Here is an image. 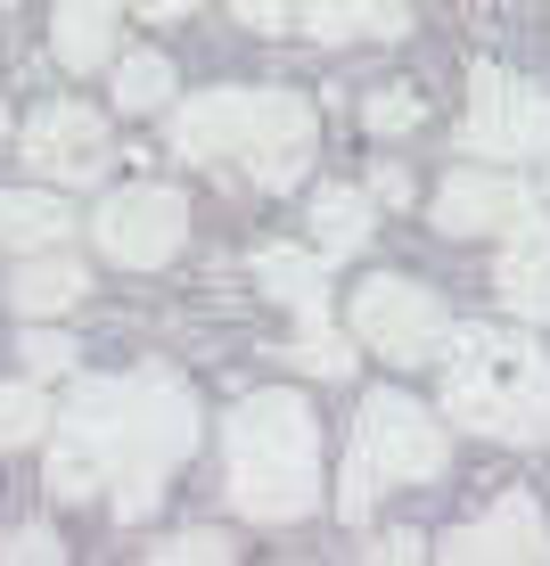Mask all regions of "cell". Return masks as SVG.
I'll list each match as a JSON object with an SVG mask.
<instances>
[{
	"label": "cell",
	"instance_id": "cell-1",
	"mask_svg": "<svg viewBox=\"0 0 550 566\" xmlns=\"http://www.w3.org/2000/svg\"><path fill=\"white\" fill-rule=\"evenodd\" d=\"M198 443V402L189 386H173L165 369L141 378H91L58 419V452H50V493L58 501H91L100 484H115V517H148L165 493V468L189 460Z\"/></svg>",
	"mask_w": 550,
	"mask_h": 566
},
{
	"label": "cell",
	"instance_id": "cell-2",
	"mask_svg": "<svg viewBox=\"0 0 550 566\" xmlns=\"http://www.w3.org/2000/svg\"><path fill=\"white\" fill-rule=\"evenodd\" d=\"M230 443V501L255 525H288L321 510V419L297 395H247L222 427Z\"/></svg>",
	"mask_w": 550,
	"mask_h": 566
},
{
	"label": "cell",
	"instance_id": "cell-3",
	"mask_svg": "<svg viewBox=\"0 0 550 566\" xmlns=\"http://www.w3.org/2000/svg\"><path fill=\"white\" fill-rule=\"evenodd\" d=\"M444 411L494 443H535L550 419V354L535 337H518V328H452Z\"/></svg>",
	"mask_w": 550,
	"mask_h": 566
},
{
	"label": "cell",
	"instance_id": "cell-4",
	"mask_svg": "<svg viewBox=\"0 0 550 566\" xmlns=\"http://www.w3.org/2000/svg\"><path fill=\"white\" fill-rule=\"evenodd\" d=\"M353 337L386 361H444V337H452V312L427 296L419 280H362L353 287Z\"/></svg>",
	"mask_w": 550,
	"mask_h": 566
},
{
	"label": "cell",
	"instance_id": "cell-5",
	"mask_svg": "<svg viewBox=\"0 0 550 566\" xmlns=\"http://www.w3.org/2000/svg\"><path fill=\"white\" fill-rule=\"evenodd\" d=\"M91 239H100L107 263L156 271V263L181 255V239H189V198L181 189H156V181H132V189H115V198L91 213Z\"/></svg>",
	"mask_w": 550,
	"mask_h": 566
},
{
	"label": "cell",
	"instance_id": "cell-6",
	"mask_svg": "<svg viewBox=\"0 0 550 566\" xmlns=\"http://www.w3.org/2000/svg\"><path fill=\"white\" fill-rule=\"evenodd\" d=\"M444 427L419 411L411 395H370L362 419H353V460L370 468L378 484H427L444 476Z\"/></svg>",
	"mask_w": 550,
	"mask_h": 566
},
{
	"label": "cell",
	"instance_id": "cell-7",
	"mask_svg": "<svg viewBox=\"0 0 550 566\" xmlns=\"http://www.w3.org/2000/svg\"><path fill=\"white\" fill-rule=\"evenodd\" d=\"M460 140L477 148V156H542V148H550V91H535L526 74L477 66Z\"/></svg>",
	"mask_w": 550,
	"mask_h": 566
},
{
	"label": "cell",
	"instance_id": "cell-8",
	"mask_svg": "<svg viewBox=\"0 0 550 566\" xmlns=\"http://www.w3.org/2000/svg\"><path fill=\"white\" fill-rule=\"evenodd\" d=\"M312 140H321V124H312V107L297 99V91H247L239 165L255 172V189H288V181H304Z\"/></svg>",
	"mask_w": 550,
	"mask_h": 566
},
{
	"label": "cell",
	"instance_id": "cell-9",
	"mask_svg": "<svg viewBox=\"0 0 550 566\" xmlns=\"http://www.w3.org/2000/svg\"><path fill=\"white\" fill-rule=\"evenodd\" d=\"M25 165L42 172V181H58V189L100 181V172H107V124H100L91 107H74V99L33 107V124H25Z\"/></svg>",
	"mask_w": 550,
	"mask_h": 566
},
{
	"label": "cell",
	"instance_id": "cell-10",
	"mask_svg": "<svg viewBox=\"0 0 550 566\" xmlns=\"http://www.w3.org/2000/svg\"><path fill=\"white\" fill-rule=\"evenodd\" d=\"M535 213V189L509 181V172H452L436 189V230L452 239H485V230H518Z\"/></svg>",
	"mask_w": 550,
	"mask_h": 566
},
{
	"label": "cell",
	"instance_id": "cell-11",
	"mask_svg": "<svg viewBox=\"0 0 550 566\" xmlns=\"http://www.w3.org/2000/svg\"><path fill=\"white\" fill-rule=\"evenodd\" d=\"M436 558H460V566H477V558H550V525L526 493H509V501H494V517L444 534Z\"/></svg>",
	"mask_w": 550,
	"mask_h": 566
},
{
	"label": "cell",
	"instance_id": "cell-12",
	"mask_svg": "<svg viewBox=\"0 0 550 566\" xmlns=\"http://www.w3.org/2000/svg\"><path fill=\"white\" fill-rule=\"evenodd\" d=\"M501 263H494V287L501 304L518 312V321H550V222L542 213H526L518 230H501Z\"/></svg>",
	"mask_w": 550,
	"mask_h": 566
},
{
	"label": "cell",
	"instance_id": "cell-13",
	"mask_svg": "<svg viewBox=\"0 0 550 566\" xmlns=\"http://www.w3.org/2000/svg\"><path fill=\"white\" fill-rule=\"evenodd\" d=\"M239 132H247V91H206L173 115V156L222 165V156H239Z\"/></svg>",
	"mask_w": 550,
	"mask_h": 566
},
{
	"label": "cell",
	"instance_id": "cell-14",
	"mask_svg": "<svg viewBox=\"0 0 550 566\" xmlns=\"http://www.w3.org/2000/svg\"><path fill=\"white\" fill-rule=\"evenodd\" d=\"M115 17H124V0H58V17H50L58 66H74V74L107 66L115 57Z\"/></svg>",
	"mask_w": 550,
	"mask_h": 566
},
{
	"label": "cell",
	"instance_id": "cell-15",
	"mask_svg": "<svg viewBox=\"0 0 550 566\" xmlns=\"http://www.w3.org/2000/svg\"><path fill=\"white\" fill-rule=\"evenodd\" d=\"M411 17L395 0H304V33L312 42H395Z\"/></svg>",
	"mask_w": 550,
	"mask_h": 566
},
{
	"label": "cell",
	"instance_id": "cell-16",
	"mask_svg": "<svg viewBox=\"0 0 550 566\" xmlns=\"http://www.w3.org/2000/svg\"><path fill=\"white\" fill-rule=\"evenodd\" d=\"M255 280H263V296L297 304L304 321H321V304H329L321 255H304V247H263V255H255Z\"/></svg>",
	"mask_w": 550,
	"mask_h": 566
},
{
	"label": "cell",
	"instance_id": "cell-17",
	"mask_svg": "<svg viewBox=\"0 0 550 566\" xmlns=\"http://www.w3.org/2000/svg\"><path fill=\"white\" fill-rule=\"evenodd\" d=\"M83 287H91V271H83V263H66V255H42V247H33V263L9 280V304L25 312V321H42V312H66L74 296H83Z\"/></svg>",
	"mask_w": 550,
	"mask_h": 566
},
{
	"label": "cell",
	"instance_id": "cell-18",
	"mask_svg": "<svg viewBox=\"0 0 550 566\" xmlns=\"http://www.w3.org/2000/svg\"><path fill=\"white\" fill-rule=\"evenodd\" d=\"M74 230V213L50 198V189H0V247H58Z\"/></svg>",
	"mask_w": 550,
	"mask_h": 566
},
{
	"label": "cell",
	"instance_id": "cell-19",
	"mask_svg": "<svg viewBox=\"0 0 550 566\" xmlns=\"http://www.w3.org/2000/svg\"><path fill=\"white\" fill-rule=\"evenodd\" d=\"M312 239H321V263L362 255V239H370V198H362V189H321V198H312Z\"/></svg>",
	"mask_w": 550,
	"mask_h": 566
},
{
	"label": "cell",
	"instance_id": "cell-20",
	"mask_svg": "<svg viewBox=\"0 0 550 566\" xmlns=\"http://www.w3.org/2000/svg\"><path fill=\"white\" fill-rule=\"evenodd\" d=\"M165 99H173V66L156 50L115 57V107H124V115H148V107H165Z\"/></svg>",
	"mask_w": 550,
	"mask_h": 566
},
{
	"label": "cell",
	"instance_id": "cell-21",
	"mask_svg": "<svg viewBox=\"0 0 550 566\" xmlns=\"http://www.w3.org/2000/svg\"><path fill=\"white\" fill-rule=\"evenodd\" d=\"M42 427H50V402H42V386H0V452L33 443Z\"/></svg>",
	"mask_w": 550,
	"mask_h": 566
},
{
	"label": "cell",
	"instance_id": "cell-22",
	"mask_svg": "<svg viewBox=\"0 0 550 566\" xmlns=\"http://www.w3.org/2000/svg\"><path fill=\"white\" fill-rule=\"evenodd\" d=\"M297 369H312V378H345V369H353V345H345L329 321H304V337H297Z\"/></svg>",
	"mask_w": 550,
	"mask_h": 566
},
{
	"label": "cell",
	"instance_id": "cell-23",
	"mask_svg": "<svg viewBox=\"0 0 550 566\" xmlns=\"http://www.w3.org/2000/svg\"><path fill=\"white\" fill-rule=\"evenodd\" d=\"M156 558H165V566H222L230 558V534H206V525H198V534H173Z\"/></svg>",
	"mask_w": 550,
	"mask_h": 566
},
{
	"label": "cell",
	"instance_id": "cell-24",
	"mask_svg": "<svg viewBox=\"0 0 550 566\" xmlns=\"http://www.w3.org/2000/svg\"><path fill=\"white\" fill-rule=\"evenodd\" d=\"M362 124H370V132H411V124H419V99H411V91H370V99H362Z\"/></svg>",
	"mask_w": 550,
	"mask_h": 566
},
{
	"label": "cell",
	"instance_id": "cell-25",
	"mask_svg": "<svg viewBox=\"0 0 550 566\" xmlns=\"http://www.w3.org/2000/svg\"><path fill=\"white\" fill-rule=\"evenodd\" d=\"M17 354H25L33 378H58V369H74V337H58V328H33V337L17 345Z\"/></svg>",
	"mask_w": 550,
	"mask_h": 566
},
{
	"label": "cell",
	"instance_id": "cell-26",
	"mask_svg": "<svg viewBox=\"0 0 550 566\" xmlns=\"http://www.w3.org/2000/svg\"><path fill=\"white\" fill-rule=\"evenodd\" d=\"M370 501H378V476H370L362 460H345V484H338V517H353V525H362V517H370Z\"/></svg>",
	"mask_w": 550,
	"mask_h": 566
},
{
	"label": "cell",
	"instance_id": "cell-27",
	"mask_svg": "<svg viewBox=\"0 0 550 566\" xmlns=\"http://www.w3.org/2000/svg\"><path fill=\"white\" fill-rule=\"evenodd\" d=\"M239 9V25H255V33H280L288 25V0H230Z\"/></svg>",
	"mask_w": 550,
	"mask_h": 566
},
{
	"label": "cell",
	"instance_id": "cell-28",
	"mask_svg": "<svg viewBox=\"0 0 550 566\" xmlns=\"http://www.w3.org/2000/svg\"><path fill=\"white\" fill-rule=\"evenodd\" d=\"M370 198H378V206H403V198H411V172H403V165H378V172H370Z\"/></svg>",
	"mask_w": 550,
	"mask_h": 566
},
{
	"label": "cell",
	"instance_id": "cell-29",
	"mask_svg": "<svg viewBox=\"0 0 550 566\" xmlns=\"http://www.w3.org/2000/svg\"><path fill=\"white\" fill-rule=\"evenodd\" d=\"M0 558H58V542H50V534H17Z\"/></svg>",
	"mask_w": 550,
	"mask_h": 566
},
{
	"label": "cell",
	"instance_id": "cell-30",
	"mask_svg": "<svg viewBox=\"0 0 550 566\" xmlns=\"http://www.w3.org/2000/svg\"><path fill=\"white\" fill-rule=\"evenodd\" d=\"M419 551H427L419 534H386V542H378V551H370V558H395V566H403V558H419Z\"/></svg>",
	"mask_w": 550,
	"mask_h": 566
},
{
	"label": "cell",
	"instance_id": "cell-31",
	"mask_svg": "<svg viewBox=\"0 0 550 566\" xmlns=\"http://www.w3.org/2000/svg\"><path fill=\"white\" fill-rule=\"evenodd\" d=\"M124 9H141V17H189L198 0H124Z\"/></svg>",
	"mask_w": 550,
	"mask_h": 566
},
{
	"label": "cell",
	"instance_id": "cell-32",
	"mask_svg": "<svg viewBox=\"0 0 550 566\" xmlns=\"http://www.w3.org/2000/svg\"><path fill=\"white\" fill-rule=\"evenodd\" d=\"M0 140H9V107H0Z\"/></svg>",
	"mask_w": 550,
	"mask_h": 566
},
{
	"label": "cell",
	"instance_id": "cell-33",
	"mask_svg": "<svg viewBox=\"0 0 550 566\" xmlns=\"http://www.w3.org/2000/svg\"><path fill=\"white\" fill-rule=\"evenodd\" d=\"M0 17H9V0H0Z\"/></svg>",
	"mask_w": 550,
	"mask_h": 566
}]
</instances>
